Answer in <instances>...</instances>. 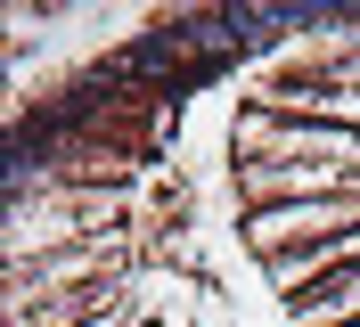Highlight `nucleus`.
<instances>
[{
  "mask_svg": "<svg viewBox=\"0 0 360 327\" xmlns=\"http://www.w3.org/2000/svg\"><path fill=\"white\" fill-rule=\"evenodd\" d=\"M295 319L303 327H360V270H336L328 286H311V295H295Z\"/></svg>",
  "mask_w": 360,
  "mask_h": 327,
  "instance_id": "2",
  "label": "nucleus"
},
{
  "mask_svg": "<svg viewBox=\"0 0 360 327\" xmlns=\"http://www.w3.org/2000/svg\"><path fill=\"white\" fill-rule=\"evenodd\" d=\"M254 107L287 115V123H344V131H360V82H262Z\"/></svg>",
  "mask_w": 360,
  "mask_h": 327,
  "instance_id": "1",
  "label": "nucleus"
}]
</instances>
